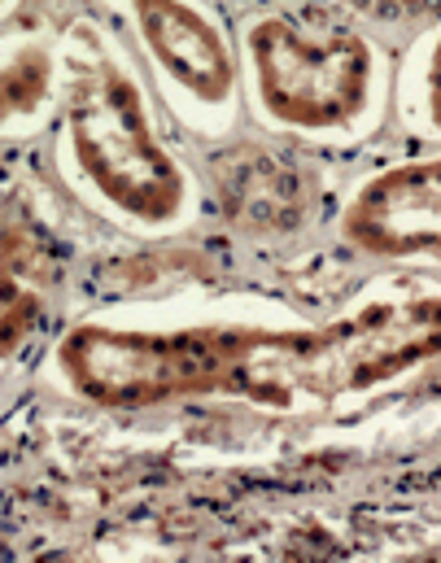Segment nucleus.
Here are the masks:
<instances>
[{
  "label": "nucleus",
  "instance_id": "f257e3e1",
  "mask_svg": "<svg viewBox=\"0 0 441 563\" xmlns=\"http://www.w3.org/2000/svg\"><path fill=\"white\" fill-rule=\"evenodd\" d=\"M441 354V297L376 301L328 328H236L219 394L294 411L394 380Z\"/></svg>",
  "mask_w": 441,
  "mask_h": 563
},
{
  "label": "nucleus",
  "instance_id": "f03ea898",
  "mask_svg": "<svg viewBox=\"0 0 441 563\" xmlns=\"http://www.w3.org/2000/svg\"><path fill=\"white\" fill-rule=\"evenodd\" d=\"M66 136L79 175L123 214L166 223L184 206V175L148 128L145 101L119 66L88 70L66 106Z\"/></svg>",
  "mask_w": 441,
  "mask_h": 563
},
{
  "label": "nucleus",
  "instance_id": "7ed1b4c3",
  "mask_svg": "<svg viewBox=\"0 0 441 563\" xmlns=\"http://www.w3.org/2000/svg\"><path fill=\"white\" fill-rule=\"evenodd\" d=\"M236 328L119 332L84 323L66 332L57 363L66 380L101 407H162L175 398L219 394Z\"/></svg>",
  "mask_w": 441,
  "mask_h": 563
},
{
  "label": "nucleus",
  "instance_id": "20e7f679",
  "mask_svg": "<svg viewBox=\"0 0 441 563\" xmlns=\"http://www.w3.org/2000/svg\"><path fill=\"white\" fill-rule=\"evenodd\" d=\"M250 62L263 106L289 128H345L367 106L372 53L350 31L306 35L285 18H263L250 26Z\"/></svg>",
  "mask_w": 441,
  "mask_h": 563
},
{
  "label": "nucleus",
  "instance_id": "39448f33",
  "mask_svg": "<svg viewBox=\"0 0 441 563\" xmlns=\"http://www.w3.org/2000/svg\"><path fill=\"white\" fill-rule=\"evenodd\" d=\"M341 232L381 258L441 254V157L407 162L367 179L350 201Z\"/></svg>",
  "mask_w": 441,
  "mask_h": 563
},
{
  "label": "nucleus",
  "instance_id": "423d86ee",
  "mask_svg": "<svg viewBox=\"0 0 441 563\" xmlns=\"http://www.w3.org/2000/svg\"><path fill=\"white\" fill-rule=\"evenodd\" d=\"M136 18L157 66L197 101L223 106L236 88L232 53L210 18L184 0H136Z\"/></svg>",
  "mask_w": 441,
  "mask_h": 563
},
{
  "label": "nucleus",
  "instance_id": "0eeeda50",
  "mask_svg": "<svg viewBox=\"0 0 441 563\" xmlns=\"http://www.w3.org/2000/svg\"><path fill=\"white\" fill-rule=\"evenodd\" d=\"M57 288V250L26 219H0V354L18 350Z\"/></svg>",
  "mask_w": 441,
  "mask_h": 563
},
{
  "label": "nucleus",
  "instance_id": "6e6552de",
  "mask_svg": "<svg viewBox=\"0 0 441 563\" xmlns=\"http://www.w3.org/2000/svg\"><path fill=\"white\" fill-rule=\"evenodd\" d=\"M219 192H223V210L254 232L294 228L306 210L301 175L272 153H236L219 170Z\"/></svg>",
  "mask_w": 441,
  "mask_h": 563
},
{
  "label": "nucleus",
  "instance_id": "1a4fd4ad",
  "mask_svg": "<svg viewBox=\"0 0 441 563\" xmlns=\"http://www.w3.org/2000/svg\"><path fill=\"white\" fill-rule=\"evenodd\" d=\"M44 88H48V57H44V53L26 48V53H18L9 66H0V128H4L13 114L31 110V106L44 97Z\"/></svg>",
  "mask_w": 441,
  "mask_h": 563
},
{
  "label": "nucleus",
  "instance_id": "9d476101",
  "mask_svg": "<svg viewBox=\"0 0 441 563\" xmlns=\"http://www.w3.org/2000/svg\"><path fill=\"white\" fill-rule=\"evenodd\" d=\"M429 110H433V123L441 128V40L438 53H433V66H429Z\"/></svg>",
  "mask_w": 441,
  "mask_h": 563
}]
</instances>
